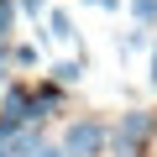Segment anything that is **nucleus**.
Returning <instances> with one entry per match:
<instances>
[{"instance_id": "nucleus-1", "label": "nucleus", "mask_w": 157, "mask_h": 157, "mask_svg": "<svg viewBox=\"0 0 157 157\" xmlns=\"http://www.w3.org/2000/svg\"><path fill=\"white\" fill-rule=\"evenodd\" d=\"M152 131H157L152 110H126V115L110 126V157H141L147 141H152Z\"/></svg>"}, {"instance_id": "nucleus-2", "label": "nucleus", "mask_w": 157, "mask_h": 157, "mask_svg": "<svg viewBox=\"0 0 157 157\" xmlns=\"http://www.w3.org/2000/svg\"><path fill=\"white\" fill-rule=\"evenodd\" d=\"M63 157H105L110 152V126L100 115H78L68 131H63Z\"/></svg>"}, {"instance_id": "nucleus-3", "label": "nucleus", "mask_w": 157, "mask_h": 157, "mask_svg": "<svg viewBox=\"0 0 157 157\" xmlns=\"http://www.w3.org/2000/svg\"><path fill=\"white\" fill-rule=\"evenodd\" d=\"M0 121H6L11 131L37 126V121H32V89H26V84H6V94H0Z\"/></svg>"}, {"instance_id": "nucleus-4", "label": "nucleus", "mask_w": 157, "mask_h": 157, "mask_svg": "<svg viewBox=\"0 0 157 157\" xmlns=\"http://www.w3.org/2000/svg\"><path fill=\"white\" fill-rule=\"evenodd\" d=\"M47 37H52V42H78L73 16H68V11H47Z\"/></svg>"}, {"instance_id": "nucleus-5", "label": "nucleus", "mask_w": 157, "mask_h": 157, "mask_svg": "<svg viewBox=\"0 0 157 157\" xmlns=\"http://www.w3.org/2000/svg\"><path fill=\"white\" fill-rule=\"evenodd\" d=\"M47 73H52V84H78L84 78V58H58Z\"/></svg>"}, {"instance_id": "nucleus-6", "label": "nucleus", "mask_w": 157, "mask_h": 157, "mask_svg": "<svg viewBox=\"0 0 157 157\" xmlns=\"http://www.w3.org/2000/svg\"><path fill=\"white\" fill-rule=\"evenodd\" d=\"M131 21L136 26H152L157 21V0H131Z\"/></svg>"}, {"instance_id": "nucleus-7", "label": "nucleus", "mask_w": 157, "mask_h": 157, "mask_svg": "<svg viewBox=\"0 0 157 157\" xmlns=\"http://www.w3.org/2000/svg\"><path fill=\"white\" fill-rule=\"evenodd\" d=\"M16 32V0H0V42H11Z\"/></svg>"}, {"instance_id": "nucleus-8", "label": "nucleus", "mask_w": 157, "mask_h": 157, "mask_svg": "<svg viewBox=\"0 0 157 157\" xmlns=\"http://www.w3.org/2000/svg\"><path fill=\"white\" fill-rule=\"evenodd\" d=\"M141 47H147V26H136V32L121 37V58H131V52H141Z\"/></svg>"}, {"instance_id": "nucleus-9", "label": "nucleus", "mask_w": 157, "mask_h": 157, "mask_svg": "<svg viewBox=\"0 0 157 157\" xmlns=\"http://www.w3.org/2000/svg\"><path fill=\"white\" fill-rule=\"evenodd\" d=\"M16 6H21L26 16H42V11H47V0H16Z\"/></svg>"}, {"instance_id": "nucleus-10", "label": "nucleus", "mask_w": 157, "mask_h": 157, "mask_svg": "<svg viewBox=\"0 0 157 157\" xmlns=\"http://www.w3.org/2000/svg\"><path fill=\"white\" fill-rule=\"evenodd\" d=\"M32 157H63V147H58V141H42V147H37Z\"/></svg>"}, {"instance_id": "nucleus-11", "label": "nucleus", "mask_w": 157, "mask_h": 157, "mask_svg": "<svg viewBox=\"0 0 157 157\" xmlns=\"http://www.w3.org/2000/svg\"><path fill=\"white\" fill-rule=\"evenodd\" d=\"M147 78L157 84V37H152V63H147Z\"/></svg>"}, {"instance_id": "nucleus-12", "label": "nucleus", "mask_w": 157, "mask_h": 157, "mask_svg": "<svg viewBox=\"0 0 157 157\" xmlns=\"http://www.w3.org/2000/svg\"><path fill=\"white\" fill-rule=\"evenodd\" d=\"M94 11H121V0H89Z\"/></svg>"}, {"instance_id": "nucleus-13", "label": "nucleus", "mask_w": 157, "mask_h": 157, "mask_svg": "<svg viewBox=\"0 0 157 157\" xmlns=\"http://www.w3.org/2000/svg\"><path fill=\"white\" fill-rule=\"evenodd\" d=\"M6 136H11V126H6V121H0V147H6Z\"/></svg>"}]
</instances>
